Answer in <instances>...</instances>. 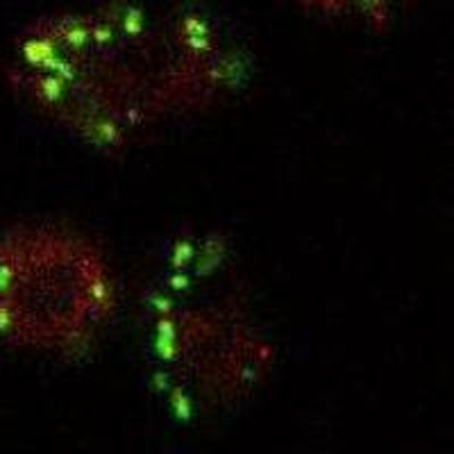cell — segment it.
<instances>
[{"mask_svg":"<svg viewBox=\"0 0 454 454\" xmlns=\"http://www.w3.org/2000/svg\"><path fill=\"white\" fill-rule=\"evenodd\" d=\"M257 57L221 14L180 0H91L27 23L7 78L75 144L121 155L241 100Z\"/></svg>","mask_w":454,"mask_h":454,"instance_id":"1","label":"cell"},{"mask_svg":"<svg viewBox=\"0 0 454 454\" xmlns=\"http://www.w3.org/2000/svg\"><path fill=\"white\" fill-rule=\"evenodd\" d=\"M139 340L153 395L180 423L246 407L279 359L241 253L202 227L176 234L153 262L139 295Z\"/></svg>","mask_w":454,"mask_h":454,"instance_id":"2","label":"cell"},{"mask_svg":"<svg viewBox=\"0 0 454 454\" xmlns=\"http://www.w3.org/2000/svg\"><path fill=\"white\" fill-rule=\"evenodd\" d=\"M123 284L103 243L62 223H23L0 237V340L80 362L121 316Z\"/></svg>","mask_w":454,"mask_h":454,"instance_id":"3","label":"cell"},{"mask_svg":"<svg viewBox=\"0 0 454 454\" xmlns=\"http://www.w3.org/2000/svg\"><path fill=\"white\" fill-rule=\"evenodd\" d=\"M291 3L300 12L320 21L362 27L368 32H387L419 0H291Z\"/></svg>","mask_w":454,"mask_h":454,"instance_id":"4","label":"cell"}]
</instances>
